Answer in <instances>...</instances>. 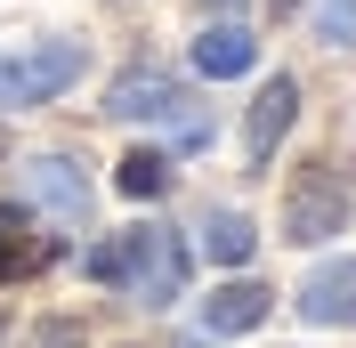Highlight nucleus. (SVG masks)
Here are the masks:
<instances>
[{
	"mask_svg": "<svg viewBox=\"0 0 356 348\" xmlns=\"http://www.w3.org/2000/svg\"><path fill=\"white\" fill-rule=\"evenodd\" d=\"M202 8H219V17H235V8H243V0H202Z\"/></svg>",
	"mask_w": 356,
	"mask_h": 348,
	"instance_id": "4468645a",
	"label": "nucleus"
},
{
	"mask_svg": "<svg viewBox=\"0 0 356 348\" xmlns=\"http://www.w3.org/2000/svg\"><path fill=\"white\" fill-rule=\"evenodd\" d=\"M259 65V41H251L243 24H211L195 41V73H211V81H235V73Z\"/></svg>",
	"mask_w": 356,
	"mask_h": 348,
	"instance_id": "9d476101",
	"label": "nucleus"
},
{
	"mask_svg": "<svg viewBox=\"0 0 356 348\" xmlns=\"http://www.w3.org/2000/svg\"><path fill=\"white\" fill-rule=\"evenodd\" d=\"M81 276L89 283H113V292H130V300H146V308H170L178 292H186V243L146 219V227H122V235L89 243Z\"/></svg>",
	"mask_w": 356,
	"mask_h": 348,
	"instance_id": "f257e3e1",
	"label": "nucleus"
},
{
	"mask_svg": "<svg viewBox=\"0 0 356 348\" xmlns=\"http://www.w3.org/2000/svg\"><path fill=\"white\" fill-rule=\"evenodd\" d=\"M202 251H211L219 267H243L251 251H259V227H251L243 211H211L202 219Z\"/></svg>",
	"mask_w": 356,
	"mask_h": 348,
	"instance_id": "9b49d317",
	"label": "nucleus"
},
{
	"mask_svg": "<svg viewBox=\"0 0 356 348\" xmlns=\"http://www.w3.org/2000/svg\"><path fill=\"white\" fill-rule=\"evenodd\" d=\"M267 308H275V292H259V283H219V292L202 300V332H211V340H219V332H251Z\"/></svg>",
	"mask_w": 356,
	"mask_h": 348,
	"instance_id": "1a4fd4ad",
	"label": "nucleus"
},
{
	"mask_svg": "<svg viewBox=\"0 0 356 348\" xmlns=\"http://www.w3.org/2000/svg\"><path fill=\"white\" fill-rule=\"evenodd\" d=\"M356 211V187L332 154H316L291 171V195H284V243H332Z\"/></svg>",
	"mask_w": 356,
	"mask_h": 348,
	"instance_id": "7ed1b4c3",
	"label": "nucleus"
},
{
	"mask_svg": "<svg viewBox=\"0 0 356 348\" xmlns=\"http://www.w3.org/2000/svg\"><path fill=\"white\" fill-rule=\"evenodd\" d=\"M291 308H300L308 324H324V332H332V324H356V260H324L308 283H300Z\"/></svg>",
	"mask_w": 356,
	"mask_h": 348,
	"instance_id": "0eeeda50",
	"label": "nucleus"
},
{
	"mask_svg": "<svg viewBox=\"0 0 356 348\" xmlns=\"http://www.w3.org/2000/svg\"><path fill=\"white\" fill-rule=\"evenodd\" d=\"M291 122H300V81H291V73H275V81L251 97V113H243V162H251V171H267V162H275V146L291 138Z\"/></svg>",
	"mask_w": 356,
	"mask_h": 348,
	"instance_id": "423d86ee",
	"label": "nucleus"
},
{
	"mask_svg": "<svg viewBox=\"0 0 356 348\" xmlns=\"http://www.w3.org/2000/svg\"><path fill=\"white\" fill-rule=\"evenodd\" d=\"M24 195L41 203L57 227H89V203H97V187H89V171L73 162V154H33V162H24Z\"/></svg>",
	"mask_w": 356,
	"mask_h": 348,
	"instance_id": "39448f33",
	"label": "nucleus"
},
{
	"mask_svg": "<svg viewBox=\"0 0 356 348\" xmlns=\"http://www.w3.org/2000/svg\"><path fill=\"white\" fill-rule=\"evenodd\" d=\"M73 81H81V49L73 41H41V49H24V57L0 65V113L49 106V97H65Z\"/></svg>",
	"mask_w": 356,
	"mask_h": 348,
	"instance_id": "20e7f679",
	"label": "nucleus"
},
{
	"mask_svg": "<svg viewBox=\"0 0 356 348\" xmlns=\"http://www.w3.org/2000/svg\"><path fill=\"white\" fill-rule=\"evenodd\" d=\"M106 113H113V122H162L186 154L211 146V122H202L195 89L178 81V73H154V65H130V73H122V81L106 89Z\"/></svg>",
	"mask_w": 356,
	"mask_h": 348,
	"instance_id": "f03ea898",
	"label": "nucleus"
},
{
	"mask_svg": "<svg viewBox=\"0 0 356 348\" xmlns=\"http://www.w3.org/2000/svg\"><path fill=\"white\" fill-rule=\"evenodd\" d=\"M49 251H57V243L33 227V211H24V203H0V283H17V276H33V267H49Z\"/></svg>",
	"mask_w": 356,
	"mask_h": 348,
	"instance_id": "6e6552de",
	"label": "nucleus"
},
{
	"mask_svg": "<svg viewBox=\"0 0 356 348\" xmlns=\"http://www.w3.org/2000/svg\"><path fill=\"white\" fill-rule=\"evenodd\" d=\"M316 33L332 49H356V0H316Z\"/></svg>",
	"mask_w": 356,
	"mask_h": 348,
	"instance_id": "ddd939ff",
	"label": "nucleus"
},
{
	"mask_svg": "<svg viewBox=\"0 0 356 348\" xmlns=\"http://www.w3.org/2000/svg\"><path fill=\"white\" fill-rule=\"evenodd\" d=\"M113 187L130 203H154L162 187H170V154H154V146H138V154H122V171H113Z\"/></svg>",
	"mask_w": 356,
	"mask_h": 348,
	"instance_id": "f8f14e48",
	"label": "nucleus"
}]
</instances>
